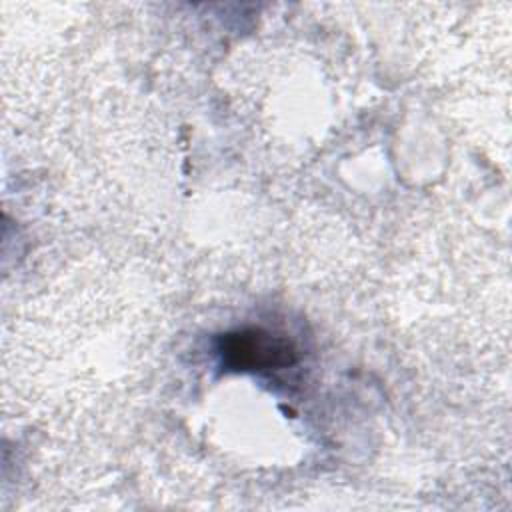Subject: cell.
Instances as JSON below:
<instances>
[{
	"label": "cell",
	"instance_id": "obj_1",
	"mask_svg": "<svg viewBox=\"0 0 512 512\" xmlns=\"http://www.w3.org/2000/svg\"><path fill=\"white\" fill-rule=\"evenodd\" d=\"M222 362L232 370H276L292 366L298 350L292 340L262 328H244L220 338Z\"/></svg>",
	"mask_w": 512,
	"mask_h": 512
}]
</instances>
